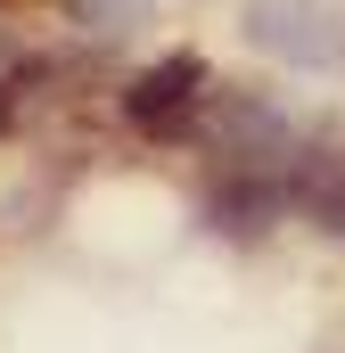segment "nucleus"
Masks as SVG:
<instances>
[{
    "label": "nucleus",
    "mask_w": 345,
    "mask_h": 353,
    "mask_svg": "<svg viewBox=\"0 0 345 353\" xmlns=\"http://www.w3.org/2000/svg\"><path fill=\"white\" fill-rule=\"evenodd\" d=\"M239 33L263 58L304 66V74H345V8L337 0H247Z\"/></svg>",
    "instance_id": "1"
},
{
    "label": "nucleus",
    "mask_w": 345,
    "mask_h": 353,
    "mask_svg": "<svg viewBox=\"0 0 345 353\" xmlns=\"http://www.w3.org/2000/svg\"><path fill=\"white\" fill-rule=\"evenodd\" d=\"M206 99V58L197 50H172V58H157L148 74H132V90H124V115L140 123V132H157L165 140L172 123H189V107Z\"/></svg>",
    "instance_id": "2"
},
{
    "label": "nucleus",
    "mask_w": 345,
    "mask_h": 353,
    "mask_svg": "<svg viewBox=\"0 0 345 353\" xmlns=\"http://www.w3.org/2000/svg\"><path fill=\"white\" fill-rule=\"evenodd\" d=\"M288 189H296L304 214H321V222L345 230V157H337V148H304V157L288 165Z\"/></svg>",
    "instance_id": "3"
},
{
    "label": "nucleus",
    "mask_w": 345,
    "mask_h": 353,
    "mask_svg": "<svg viewBox=\"0 0 345 353\" xmlns=\"http://www.w3.org/2000/svg\"><path fill=\"white\" fill-rule=\"evenodd\" d=\"M279 205H288V197H279L271 181H255V173H247L239 189H222L206 214H214V230H222V239H263V230L279 222Z\"/></svg>",
    "instance_id": "4"
},
{
    "label": "nucleus",
    "mask_w": 345,
    "mask_h": 353,
    "mask_svg": "<svg viewBox=\"0 0 345 353\" xmlns=\"http://www.w3.org/2000/svg\"><path fill=\"white\" fill-rule=\"evenodd\" d=\"M66 8H75V25H83L90 41H132L157 17V0H66Z\"/></svg>",
    "instance_id": "5"
},
{
    "label": "nucleus",
    "mask_w": 345,
    "mask_h": 353,
    "mask_svg": "<svg viewBox=\"0 0 345 353\" xmlns=\"http://www.w3.org/2000/svg\"><path fill=\"white\" fill-rule=\"evenodd\" d=\"M0 123H8V90H0Z\"/></svg>",
    "instance_id": "6"
}]
</instances>
